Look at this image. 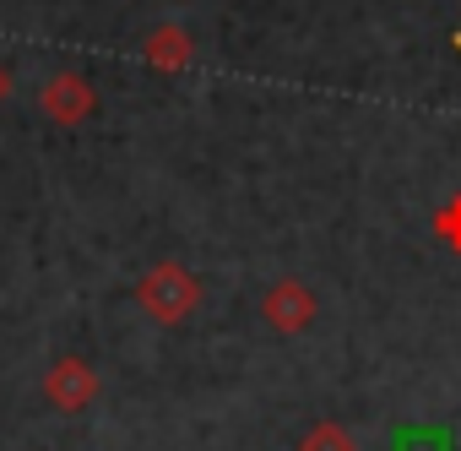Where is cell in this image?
I'll list each match as a JSON object with an SVG mask.
<instances>
[{
    "label": "cell",
    "instance_id": "obj_4",
    "mask_svg": "<svg viewBox=\"0 0 461 451\" xmlns=\"http://www.w3.org/2000/svg\"><path fill=\"white\" fill-rule=\"evenodd\" d=\"M39 109H44L55 125H82V120H93V109H98V87H93L87 77H77V71H55V77L39 87Z\"/></svg>",
    "mask_w": 461,
    "mask_h": 451
},
{
    "label": "cell",
    "instance_id": "obj_7",
    "mask_svg": "<svg viewBox=\"0 0 461 451\" xmlns=\"http://www.w3.org/2000/svg\"><path fill=\"white\" fill-rule=\"evenodd\" d=\"M434 235H439V245H445V251H456V256H461V190L434 212Z\"/></svg>",
    "mask_w": 461,
    "mask_h": 451
},
{
    "label": "cell",
    "instance_id": "obj_10",
    "mask_svg": "<svg viewBox=\"0 0 461 451\" xmlns=\"http://www.w3.org/2000/svg\"><path fill=\"white\" fill-rule=\"evenodd\" d=\"M450 44H456V55H461V33H456V39H450Z\"/></svg>",
    "mask_w": 461,
    "mask_h": 451
},
{
    "label": "cell",
    "instance_id": "obj_6",
    "mask_svg": "<svg viewBox=\"0 0 461 451\" xmlns=\"http://www.w3.org/2000/svg\"><path fill=\"white\" fill-rule=\"evenodd\" d=\"M299 451H358V440H353V429H348V424L321 419V424H310V429H304Z\"/></svg>",
    "mask_w": 461,
    "mask_h": 451
},
{
    "label": "cell",
    "instance_id": "obj_3",
    "mask_svg": "<svg viewBox=\"0 0 461 451\" xmlns=\"http://www.w3.org/2000/svg\"><path fill=\"white\" fill-rule=\"evenodd\" d=\"M261 316H267V327H272V332L299 337V332H310V327H315L321 305H315L310 283H299V278H277V283L267 289V299H261Z\"/></svg>",
    "mask_w": 461,
    "mask_h": 451
},
{
    "label": "cell",
    "instance_id": "obj_2",
    "mask_svg": "<svg viewBox=\"0 0 461 451\" xmlns=\"http://www.w3.org/2000/svg\"><path fill=\"white\" fill-rule=\"evenodd\" d=\"M44 402L60 408V413H82L98 402V370L82 359V354H60L50 370H44Z\"/></svg>",
    "mask_w": 461,
    "mask_h": 451
},
{
    "label": "cell",
    "instance_id": "obj_5",
    "mask_svg": "<svg viewBox=\"0 0 461 451\" xmlns=\"http://www.w3.org/2000/svg\"><path fill=\"white\" fill-rule=\"evenodd\" d=\"M141 55H147V66H152L158 77H179V71L190 66V55H195V44H190V33H185V28H174V23H163V28H152V33H147V44H141Z\"/></svg>",
    "mask_w": 461,
    "mask_h": 451
},
{
    "label": "cell",
    "instance_id": "obj_9",
    "mask_svg": "<svg viewBox=\"0 0 461 451\" xmlns=\"http://www.w3.org/2000/svg\"><path fill=\"white\" fill-rule=\"evenodd\" d=\"M12 98V71H6V60H0V104Z\"/></svg>",
    "mask_w": 461,
    "mask_h": 451
},
{
    "label": "cell",
    "instance_id": "obj_8",
    "mask_svg": "<svg viewBox=\"0 0 461 451\" xmlns=\"http://www.w3.org/2000/svg\"><path fill=\"white\" fill-rule=\"evenodd\" d=\"M396 451H445V435H434V429H418V435H412V429H407Z\"/></svg>",
    "mask_w": 461,
    "mask_h": 451
},
{
    "label": "cell",
    "instance_id": "obj_1",
    "mask_svg": "<svg viewBox=\"0 0 461 451\" xmlns=\"http://www.w3.org/2000/svg\"><path fill=\"white\" fill-rule=\"evenodd\" d=\"M136 305L141 316H152L158 327H179L195 316L201 305V278L179 262H152L141 278H136Z\"/></svg>",
    "mask_w": 461,
    "mask_h": 451
}]
</instances>
